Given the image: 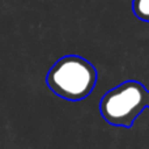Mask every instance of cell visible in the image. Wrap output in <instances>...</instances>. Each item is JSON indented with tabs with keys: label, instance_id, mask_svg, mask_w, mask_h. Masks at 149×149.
Returning a JSON list of instances; mask_svg holds the SVG:
<instances>
[{
	"label": "cell",
	"instance_id": "6da1fadb",
	"mask_svg": "<svg viewBox=\"0 0 149 149\" xmlns=\"http://www.w3.org/2000/svg\"><path fill=\"white\" fill-rule=\"evenodd\" d=\"M97 82L94 65L77 55H67L55 63L46 76V84L58 97L67 101L85 100Z\"/></svg>",
	"mask_w": 149,
	"mask_h": 149
},
{
	"label": "cell",
	"instance_id": "7a4b0ae2",
	"mask_svg": "<svg viewBox=\"0 0 149 149\" xmlns=\"http://www.w3.org/2000/svg\"><path fill=\"white\" fill-rule=\"evenodd\" d=\"M147 106H149V92L139 82L127 81L103 95L100 102V111L107 123L131 127Z\"/></svg>",
	"mask_w": 149,
	"mask_h": 149
},
{
	"label": "cell",
	"instance_id": "3957f363",
	"mask_svg": "<svg viewBox=\"0 0 149 149\" xmlns=\"http://www.w3.org/2000/svg\"><path fill=\"white\" fill-rule=\"evenodd\" d=\"M135 10H136L137 16L149 20V0H136Z\"/></svg>",
	"mask_w": 149,
	"mask_h": 149
}]
</instances>
